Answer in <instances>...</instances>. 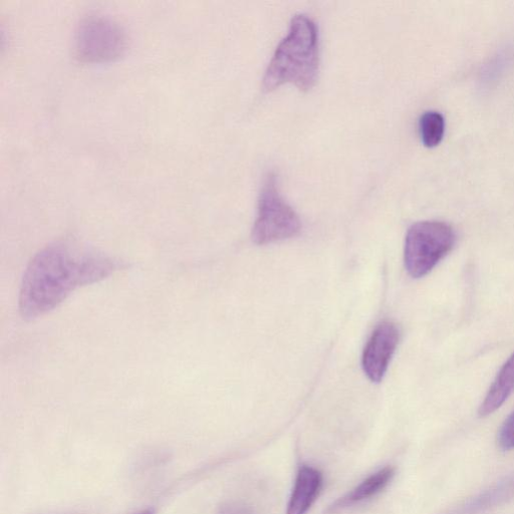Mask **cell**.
Segmentation results:
<instances>
[{"label":"cell","mask_w":514,"mask_h":514,"mask_svg":"<svg viewBox=\"0 0 514 514\" xmlns=\"http://www.w3.org/2000/svg\"><path fill=\"white\" fill-rule=\"evenodd\" d=\"M125 265L113 257L59 241L39 252L28 267L20 293V312L34 320L51 312L77 289L103 281Z\"/></svg>","instance_id":"cell-1"},{"label":"cell","mask_w":514,"mask_h":514,"mask_svg":"<svg viewBox=\"0 0 514 514\" xmlns=\"http://www.w3.org/2000/svg\"><path fill=\"white\" fill-rule=\"evenodd\" d=\"M399 340V329L392 322H383L373 332L362 359L364 372L372 382L383 380Z\"/></svg>","instance_id":"cell-6"},{"label":"cell","mask_w":514,"mask_h":514,"mask_svg":"<svg viewBox=\"0 0 514 514\" xmlns=\"http://www.w3.org/2000/svg\"><path fill=\"white\" fill-rule=\"evenodd\" d=\"M301 227L299 216L279 192L276 175L270 173L262 187L252 240L260 245L273 243L296 236Z\"/></svg>","instance_id":"cell-4"},{"label":"cell","mask_w":514,"mask_h":514,"mask_svg":"<svg viewBox=\"0 0 514 514\" xmlns=\"http://www.w3.org/2000/svg\"><path fill=\"white\" fill-rule=\"evenodd\" d=\"M456 241L453 228L441 221H421L408 230L405 241V267L414 279L427 276L452 250Z\"/></svg>","instance_id":"cell-3"},{"label":"cell","mask_w":514,"mask_h":514,"mask_svg":"<svg viewBox=\"0 0 514 514\" xmlns=\"http://www.w3.org/2000/svg\"><path fill=\"white\" fill-rule=\"evenodd\" d=\"M498 444L503 451L514 449V412L504 421L498 433Z\"/></svg>","instance_id":"cell-12"},{"label":"cell","mask_w":514,"mask_h":514,"mask_svg":"<svg viewBox=\"0 0 514 514\" xmlns=\"http://www.w3.org/2000/svg\"><path fill=\"white\" fill-rule=\"evenodd\" d=\"M323 486L322 473L311 466L299 470L287 514H306L318 498Z\"/></svg>","instance_id":"cell-7"},{"label":"cell","mask_w":514,"mask_h":514,"mask_svg":"<svg viewBox=\"0 0 514 514\" xmlns=\"http://www.w3.org/2000/svg\"><path fill=\"white\" fill-rule=\"evenodd\" d=\"M514 391V353L503 365L479 408V416L486 417L499 409Z\"/></svg>","instance_id":"cell-9"},{"label":"cell","mask_w":514,"mask_h":514,"mask_svg":"<svg viewBox=\"0 0 514 514\" xmlns=\"http://www.w3.org/2000/svg\"><path fill=\"white\" fill-rule=\"evenodd\" d=\"M217 514H253L250 506L242 502L230 501L223 503Z\"/></svg>","instance_id":"cell-13"},{"label":"cell","mask_w":514,"mask_h":514,"mask_svg":"<svg viewBox=\"0 0 514 514\" xmlns=\"http://www.w3.org/2000/svg\"><path fill=\"white\" fill-rule=\"evenodd\" d=\"M394 475L395 469L390 466L377 471L340 499L336 507H346L376 496L389 485Z\"/></svg>","instance_id":"cell-10"},{"label":"cell","mask_w":514,"mask_h":514,"mask_svg":"<svg viewBox=\"0 0 514 514\" xmlns=\"http://www.w3.org/2000/svg\"><path fill=\"white\" fill-rule=\"evenodd\" d=\"M514 496V476L504 478L478 495L468 499L449 514H480Z\"/></svg>","instance_id":"cell-8"},{"label":"cell","mask_w":514,"mask_h":514,"mask_svg":"<svg viewBox=\"0 0 514 514\" xmlns=\"http://www.w3.org/2000/svg\"><path fill=\"white\" fill-rule=\"evenodd\" d=\"M139 514H155V511L153 509H146L140 512Z\"/></svg>","instance_id":"cell-14"},{"label":"cell","mask_w":514,"mask_h":514,"mask_svg":"<svg viewBox=\"0 0 514 514\" xmlns=\"http://www.w3.org/2000/svg\"><path fill=\"white\" fill-rule=\"evenodd\" d=\"M319 74V37L316 24L305 15L296 16L287 38L277 51L266 72L263 88L273 91L285 83L301 91L311 90Z\"/></svg>","instance_id":"cell-2"},{"label":"cell","mask_w":514,"mask_h":514,"mask_svg":"<svg viewBox=\"0 0 514 514\" xmlns=\"http://www.w3.org/2000/svg\"><path fill=\"white\" fill-rule=\"evenodd\" d=\"M419 128L423 144L426 147H435L444 136V117L435 111L426 112L420 118Z\"/></svg>","instance_id":"cell-11"},{"label":"cell","mask_w":514,"mask_h":514,"mask_svg":"<svg viewBox=\"0 0 514 514\" xmlns=\"http://www.w3.org/2000/svg\"><path fill=\"white\" fill-rule=\"evenodd\" d=\"M77 43L79 57L99 62L119 56L125 39L121 29L112 22L90 19L80 27Z\"/></svg>","instance_id":"cell-5"}]
</instances>
